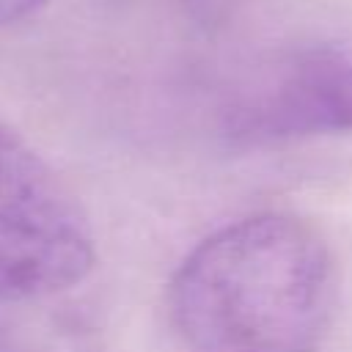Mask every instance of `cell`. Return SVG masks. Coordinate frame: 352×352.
Masks as SVG:
<instances>
[{"mask_svg":"<svg viewBox=\"0 0 352 352\" xmlns=\"http://www.w3.org/2000/svg\"><path fill=\"white\" fill-rule=\"evenodd\" d=\"M333 305L327 242L283 212L217 228L170 280V319L187 352H316Z\"/></svg>","mask_w":352,"mask_h":352,"instance_id":"6da1fadb","label":"cell"},{"mask_svg":"<svg viewBox=\"0 0 352 352\" xmlns=\"http://www.w3.org/2000/svg\"><path fill=\"white\" fill-rule=\"evenodd\" d=\"M94 267L88 217L52 165L0 124V305L80 283Z\"/></svg>","mask_w":352,"mask_h":352,"instance_id":"7a4b0ae2","label":"cell"},{"mask_svg":"<svg viewBox=\"0 0 352 352\" xmlns=\"http://www.w3.org/2000/svg\"><path fill=\"white\" fill-rule=\"evenodd\" d=\"M223 124L253 146L352 132V33L297 41L264 58L226 99Z\"/></svg>","mask_w":352,"mask_h":352,"instance_id":"3957f363","label":"cell"},{"mask_svg":"<svg viewBox=\"0 0 352 352\" xmlns=\"http://www.w3.org/2000/svg\"><path fill=\"white\" fill-rule=\"evenodd\" d=\"M47 0H0V25H11L33 11H38Z\"/></svg>","mask_w":352,"mask_h":352,"instance_id":"277c9868","label":"cell"}]
</instances>
